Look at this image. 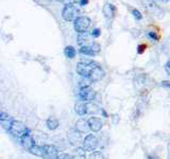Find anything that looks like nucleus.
<instances>
[{
    "mask_svg": "<svg viewBox=\"0 0 170 159\" xmlns=\"http://www.w3.org/2000/svg\"><path fill=\"white\" fill-rule=\"evenodd\" d=\"M98 65L97 63H94L91 61H85V62H79L77 64V72L83 78H89L90 74L93 73L94 69L96 68V66Z\"/></svg>",
    "mask_w": 170,
    "mask_h": 159,
    "instance_id": "nucleus-1",
    "label": "nucleus"
},
{
    "mask_svg": "<svg viewBox=\"0 0 170 159\" xmlns=\"http://www.w3.org/2000/svg\"><path fill=\"white\" fill-rule=\"evenodd\" d=\"M10 133L14 137L23 138L25 135H27V134L30 133V129L26 126L23 122L19 121V120H14L13 123H12V125H11Z\"/></svg>",
    "mask_w": 170,
    "mask_h": 159,
    "instance_id": "nucleus-2",
    "label": "nucleus"
},
{
    "mask_svg": "<svg viewBox=\"0 0 170 159\" xmlns=\"http://www.w3.org/2000/svg\"><path fill=\"white\" fill-rule=\"evenodd\" d=\"M78 14H79V10L74 3L66 4L62 11V17L66 21H74L78 18Z\"/></svg>",
    "mask_w": 170,
    "mask_h": 159,
    "instance_id": "nucleus-3",
    "label": "nucleus"
},
{
    "mask_svg": "<svg viewBox=\"0 0 170 159\" xmlns=\"http://www.w3.org/2000/svg\"><path fill=\"white\" fill-rule=\"evenodd\" d=\"M91 20L87 16H79L74 21V28L77 32L79 33H86V31L90 28Z\"/></svg>",
    "mask_w": 170,
    "mask_h": 159,
    "instance_id": "nucleus-4",
    "label": "nucleus"
},
{
    "mask_svg": "<svg viewBox=\"0 0 170 159\" xmlns=\"http://www.w3.org/2000/svg\"><path fill=\"white\" fill-rule=\"evenodd\" d=\"M82 144H83V149L85 150V151L93 153V152L98 147V145H99V140H98V138H97L95 135L89 134L83 139Z\"/></svg>",
    "mask_w": 170,
    "mask_h": 159,
    "instance_id": "nucleus-5",
    "label": "nucleus"
},
{
    "mask_svg": "<svg viewBox=\"0 0 170 159\" xmlns=\"http://www.w3.org/2000/svg\"><path fill=\"white\" fill-rule=\"evenodd\" d=\"M79 97L82 101L85 102H91L96 98V91L90 87H85V88H81L79 91Z\"/></svg>",
    "mask_w": 170,
    "mask_h": 159,
    "instance_id": "nucleus-6",
    "label": "nucleus"
},
{
    "mask_svg": "<svg viewBox=\"0 0 170 159\" xmlns=\"http://www.w3.org/2000/svg\"><path fill=\"white\" fill-rule=\"evenodd\" d=\"M58 151L54 145H44V158L45 159H58Z\"/></svg>",
    "mask_w": 170,
    "mask_h": 159,
    "instance_id": "nucleus-7",
    "label": "nucleus"
},
{
    "mask_svg": "<svg viewBox=\"0 0 170 159\" xmlns=\"http://www.w3.org/2000/svg\"><path fill=\"white\" fill-rule=\"evenodd\" d=\"M67 139H68V142L71 145H78L82 141L81 134L77 129H72V131H69L67 134Z\"/></svg>",
    "mask_w": 170,
    "mask_h": 159,
    "instance_id": "nucleus-8",
    "label": "nucleus"
},
{
    "mask_svg": "<svg viewBox=\"0 0 170 159\" xmlns=\"http://www.w3.org/2000/svg\"><path fill=\"white\" fill-rule=\"evenodd\" d=\"M89 123V127H90V131H93L94 133L101 131V129L103 127V122L100 118H97V117H91L88 120Z\"/></svg>",
    "mask_w": 170,
    "mask_h": 159,
    "instance_id": "nucleus-9",
    "label": "nucleus"
},
{
    "mask_svg": "<svg viewBox=\"0 0 170 159\" xmlns=\"http://www.w3.org/2000/svg\"><path fill=\"white\" fill-rule=\"evenodd\" d=\"M76 129L79 131L80 134H85V133H87V131L90 129L88 121L83 118L79 119V120L76 122Z\"/></svg>",
    "mask_w": 170,
    "mask_h": 159,
    "instance_id": "nucleus-10",
    "label": "nucleus"
},
{
    "mask_svg": "<svg viewBox=\"0 0 170 159\" xmlns=\"http://www.w3.org/2000/svg\"><path fill=\"white\" fill-rule=\"evenodd\" d=\"M13 121H14V120H13L10 115L5 114V113H1V114H0V124L2 125V127L4 129L10 131Z\"/></svg>",
    "mask_w": 170,
    "mask_h": 159,
    "instance_id": "nucleus-11",
    "label": "nucleus"
},
{
    "mask_svg": "<svg viewBox=\"0 0 170 159\" xmlns=\"http://www.w3.org/2000/svg\"><path fill=\"white\" fill-rule=\"evenodd\" d=\"M20 143H21V145H23V149L29 150V151H30V150L35 145V144H34L33 137L31 136L30 133L27 134V135H25L23 138H20Z\"/></svg>",
    "mask_w": 170,
    "mask_h": 159,
    "instance_id": "nucleus-12",
    "label": "nucleus"
},
{
    "mask_svg": "<svg viewBox=\"0 0 170 159\" xmlns=\"http://www.w3.org/2000/svg\"><path fill=\"white\" fill-rule=\"evenodd\" d=\"M103 78H104V70L99 65H97L96 68H95L94 71H93V73L90 74V76H89V80L94 83V82L100 81V80H102Z\"/></svg>",
    "mask_w": 170,
    "mask_h": 159,
    "instance_id": "nucleus-13",
    "label": "nucleus"
},
{
    "mask_svg": "<svg viewBox=\"0 0 170 159\" xmlns=\"http://www.w3.org/2000/svg\"><path fill=\"white\" fill-rule=\"evenodd\" d=\"M102 12L107 19H113L115 17V14H116V7L114 4H111V3H107L102 9Z\"/></svg>",
    "mask_w": 170,
    "mask_h": 159,
    "instance_id": "nucleus-14",
    "label": "nucleus"
},
{
    "mask_svg": "<svg viewBox=\"0 0 170 159\" xmlns=\"http://www.w3.org/2000/svg\"><path fill=\"white\" fill-rule=\"evenodd\" d=\"M72 159H86V151L81 147H78L74 149V154L71 155Z\"/></svg>",
    "mask_w": 170,
    "mask_h": 159,
    "instance_id": "nucleus-15",
    "label": "nucleus"
},
{
    "mask_svg": "<svg viewBox=\"0 0 170 159\" xmlns=\"http://www.w3.org/2000/svg\"><path fill=\"white\" fill-rule=\"evenodd\" d=\"M46 124H47V127L51 131H54L58 127V120L55 118V117H49L46 121Z\"/></svg>",
    "mask_w": 170,
    "mask_h": 159,
    "instance_id": "nucleus-16",
    "label": "nucleus"
},
{
    "mask_svg": "<svg viewBox=\"0 0 170 159\" xmlns=\"http://www.w3.org/2000/svg\"><path fill=\"white\" fill-rule=\"evenodd\" d=\"M74 110L79 116H85L87 114V109H86V103H79L76 104L74 106Z\"/></svg>",
    "mask_w": 170,
    "mask_h": 159,
    "instance_id": "nucleus-17",
    "label": "nucleus"
},
{
    "mask_svg": "<svg viewBox=\"0 0 170 159\" xmlns=\"http://www.w3.org/2000/svg\"><path fill=\"white\" fill-rule=\"evenodd\" d=\"M80 53H81V54H84V55H90V56L96 55V53H95V51H94V49H93V47H91V45L81 47V49H80Z\"/></svg>",
    "mask_w": 170,
    "mask_h": 159,
    "instance_id": "nucleus-18",
    "label": "nucleus"
},
{
    "mask_svg": "<svg viewBox=\"0 0 170 159\" xmlns=\"http://www.w3.org/2000/svg\"><path fill=\"white\" fill-rule=\"evenodd\" d=\"M31 154L35 155L38 157H44V147H39V145H34L32 149L29 151Z\"/></svg>",
    "mask_w": 170,
    "mask_h": 159,
    "instance_id": "nucleus-19",
    "label": "nucleus"
},
{
    "mask_svg": "<svg viewBox=\"0 0 170 159\" xmlns=\"http://www.w3.org/2000/svg\"><path fill=\"white\" fill-rule=\"evenodd\" d=\"M86 109L87 114H97L99 111V107L96 104L91 103V102H87L86 103Z\"/></svg>",
    "mask_w": 170,
    "mask_h": 159,
    "instance_id": "nucleus-20",
    "label": "nucleus"
},
{
    "mask_svg": "<svg viewBox=\"0 0 170 159\" xmlns=\"http://www.w3.org/2000/svg\"><path fill=\"white\" fill-rule=\"evenodd\" d=\"M64 53H65L66 57L74 58L76 56V49L72 46H67L66 48H65V50H64Z\"/></svg>",
    "mask_w": 170,
    "mask_h": 159,
    "instance_id": "nucleus-21",
    "label": "nucleus"
},
{
    "mask_svg": "<svg viewBox=\"0 0 170 159\" xmlns=\"http://www.w3.org/2000/svg\"><path fill=\"white\" fill-rule=\"evenodd\" d=\"M88 41V34L87 33H80V35L78 36V44H79L81 47L86 46L85 44Z\"/></svg>",
    "mask_w": 170,
    "mask_h": 159,
    "instance_id": "nucleus-22",
    "label": "nucleus"
},
{
    "mask_svg": "<svg viewBox=\"0 0 170 159\" xmlns=\"http://www.w3.org/2000/svg\"><path fill=\"white\" fill-rule=\"evenodd\" d=\"M93 83V82L89 80V78H83L80 81V83H79V86H80V88H85V87H89L90 86V84Z\"/></svg>",
    "mask_w": 170,
    "mask_h": 159,
    "instance_id": "nucleus-23",
    "label": "nucleus"
},
{
    "mask_svg": "<svg viewBox=\"0 0 170 159\" xmlns=\"http://www.w3.org/2000/svg\"><path fill=\"white\" fill-rule=\"evenodd\" d=\"M89 159H107L101 152H93L89 155Z\"/></svg>",
    "mask_w": 170,
    "mask_h": 159,
    "instance_id": "nucleus-24",
    "label": "nucleus"
},
{
    "mask_svg": "<svg viewBox=\"0 0 170 159\" xmlns=\"http://www.w3.org/2000/svg\"><path fill=\"white\" fill-rule=\"evenodd\" d=\"M132 15L137 20H142V14L138 10H136V9H133L132 10Z\"/></svg>",
    "mask_w": 170,
    "mask_h": 159,
    "instance_id": "nucleus-25",
    "label": "nucleus"
},
{
    "mask_svg": "<svg viewBox=\"0 0 170 159\" xmlns=\"http://www.w3.org/2000/svg\"><path fill=\"white\" fill-rule=\"evenodd\" d=\"M147 36L150 38V39H152V41H158V39H160V36L156 34L155 32H148V34H147Z\"/></svg>",
    "mask_w": 170,
    "mask_h": 159,
    "instance_id": "nucleus-26",
    "label": "nucleus"
},
{
    "mask_svg": "<svg viewBox=\"0 0 170 159\" xmlns=\"http://www.w3.org/2000/svg\"><path fill=\"white\" fill-rule=\"evenodd\" d=\"M100 34H101V32H100V29H98V28L93 29V31H91V36H93L94 38L99 37Z\"/></svg>",
    "mask_w": 170,
    "mask_h": 159,
    "instance_id": "nucleus-27",
    "label": "nucleus"
},
{
    "mask_svg": "<svg viewBox=\"0 0 170 159\" xmlns=\"http://www.w3.org/2000/svg\"><path fill=\"white\" fill-rule=\"evenodd\" d=\"M146 48H147V46L144 45V44L139 45L138 47H137V53H138V54H142V53L146 51Z\"/></svg>",
    "mask_w": 170,
    "mask_h": 159,
    "instance_id": "nucleus-28",
    "label": "nucleus"
},
{
    "mask_svg": "<svg viewBox=\"0 0 170 159\" xmlns=\"http://www.w3.org/2000/svg\"><path fill=\"white\" fill-rule=\"evenodd\" d=\"M58 159H72V156L66 153H63V154H60L58 157Z\"/></svg>",
    "mask_w": 170,
    "mask_h": 159,
    "instance_id": "nucleus-29",
    "label": "nucleus"
},
{
    "mask_svg": "<svg viewBox=\"0 0 170 159\" xmlns=\"http://www.w3.org/2000/svg\"><path fill=\"white\" fill-rule=\"evenodd\" d=\"M161 85H162L164 88L170 90V81H163L162 83H161Z\"/></svg>",
    "mask_w": 170,
    "mask_h": 159,
    "instance_id": "nucleus-30",
    "label": "nucleus"
},
{
    "mask_svg": "<svg viewBox=\"0 0 170 159\" xmlns=\"http://www.w3.org/2000/svg\"><path fill=\"white\" fill-rule=\"evenodd\" d=\"M165 71L167 72L168 76H170V61H168L167 63L165 64Z\"/></svg>",
    "mask_w": 170,
    "mask_h": 159,
    "instance_id": "nucleus-31",
    "label": "nucleus"
},
{
    "mask_svg": "<svg viewBox=\"0 0 170 159\" xmlns=\"http://www.w3.org/2000/svg\"><path fill=\"white\" fill-rule=\"evenodd\" d=\"M88 3V0H80V5H85V4H87Z\"/></svg>",
    "mask_w": 170,
    "mask_h": 159,
    "instance_id": "nucleus-32",
    "label": "nucleus"
},
{
    "mask_svg": "<svg viewBox=\"0 0 170 159\" xmlns=\"http://www.w3.org/2000/svg\"><path fill=\"white\" fill-rule=\"evenodd\" d=\"M148 159H158V157H155V156H149L148 157Z\"/></svg>",
    "mask_w": 170,
    "mask_h": 159,
    "instance_id": "nucleus-33",
    "label": "nucleus"
},
{
    "mask_svg": "<svg viewBox=\"0 0 170 159\" xmlns=\"http://www.w3.org/2000/svg\"><path fill=\"white\" fill-rule=\"evenodd\" d=\"M55 1H63V0H55Z\"/></svg>",
    "mask_w": 170,
    "mask_h": 159,
    "instance_id": "nucleus-34",
    "label": "nucleus"
},
{
    "mask_svg": "<svg viewBox=\"0 0 170 159\" xmlns=\"http://www.w3.org/2000/svg\"><path fill=\"white\" fill-rule=\"evenodd\" d=\"M165 1H168V0H165Z\"/></svg>",
    "mask_w": 170,
    "mask_h": 159,
    "instance_id": "nucleus-35",
    "label": "nucleus"
}]
</instances>
